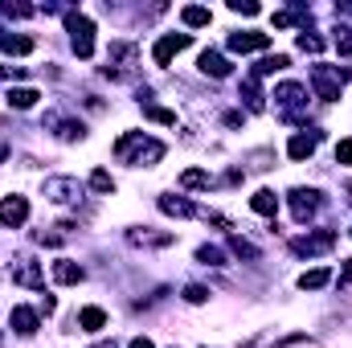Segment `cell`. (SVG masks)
<instances>
[{
  "instance_id": "cell-1",
  "label": "cell",
  "mask_w": 352,
  "mask_h": 348,
  "mask_svg": "<svg viewBox=\"0 0 352 348\" xmlns=\"http://www.w3.org/2000/svg\"><path fill=\"white\" fill-rule=\"evenodd\" d=\"M115 156H119L123 164L152 168V164H160V160H164V144H160V140H152V135H144V131H127V135H119Z\"/></svg>"
},
{
  "instance_id": "cell-2",
  "label": "cell",
  "mask_w": 352,
  "mask_h": 348,
  "mask_svg": "<svg viewBox=\"0 0 352 348\" xmlns=\"http://www.w3.org/2000/svg\"><path fill=\"white\" fill-rule=\"evenodd\" d=\"M352 78V70H340V66H311V87L324 102L340 98V87Z\"/></svg>"
},
{
  "instance_id": "cell-3",
  "label": "cell",
  "mask_w": 352,
  "mask_h": 348,
  "mask_svg": "<svg viewBox=\"0 0 352 348\" xmlns=\"http://www.w3.org/2000/svg\"><path fill=\"white\" fill-rule=\"evenodd\" d=\"M66 33H70V45L78 58L94 54V25H90L87 12H66Z\"/></svg>"
},
{
  "instance_id": "cell-4",
  "label": "cell",
  "mask_w": 352,
  "mask_h": 348,
  "mask_svg": "<svg viewBox=\"0 0 352 348\" xmlns=\"http://www.w3.org/2000/svg\"><path fill=\"white\" fill-rule=\"evenodd\" d=\"M135 58H140V50L131 41H115L111 54H107V78H131L135 74Z\"/></svg>"
},
{
  "instance_id": "cell-5",
  "label": "cell",
  "mask_w": 352,
  "mask_h": 348,
  "mask_svg": "<svg viewBox=\"0 0 352 348\" xmlns=\"http://www.w3.org/2000/svg\"><path fill=\"white\" fill-rule=\"evenodd\" d=\"M45 197H50L54 205H78V201L87 197V184L74 180V176H50V180H45Z\"/></svg>"
},
{
  "instance_id": "cell-6",
  "label": "cell",
  "mask_w": 352,
  "mask_h": 348,
  "mask_svg": "<svg viewBox=\"0 0 352 348\" xmlns=\"http://www.w3.org/2000/svg\"><path fill=\"white\" fill-rule=\"evenodd\" d=\"M188 41H192L188 33H164V37L156 41V50H152L156 66H168V62H173L176 54H180V50H188Z\"/></svg>"
},
{
  "instance_id": "cell-7",
  "label": "cell",
  "mask_w": 352,
  "mask_h": 348,
  "mask_svg": "<svg viewBox=\"0 0 352 348\" xmlns=\"http://www.w3.org/2000/svg\"><path fill=\"white\" fill-rule=\"evenodd\" d=\"M336 246V230H320V234H307V238H299V242H291V250L295 254H320V250H332Z\"/></svg>"
},
{
  "instance_id": "cell-8",
  "label": "cell",
  "mask_w": 352,
  "mask_h": 348,
  "mask_svg": "<svg viewBox=\"0 0 352 348\" xmlns=\"http://www.w3.org/2000/svg\"><path fill=\"white\" fill-rule=\"evenodd\" d=\"M29 221V201L25 197H4L0 201V226H25Z\"/></svg>"
},
{
  "instance_id": "cell-9",
  "label": "cell",
  "mask_w": 352,
  "mask_h": 348,
  "mask_svg": "<svg viewBox=\"0 0 352 348\" xmlns=\"http://www.w3.org/2000/svg\"><path fill=\"white\" fill-rule=\"evenodd\" d=\"M291 209H295V221H307L320 209V193L316 188H291Z\"/></svg>"
},
{
  "instance_id": "cell-10",
  "label": "cell",
  "mask_w": 352,
  "mask_h": 348,
  "mask_svg": "<svg viewBox=\"0 0 352 348\" xmlns=\"http://www.w3.org/2000/svg\"><path fill=\"white\" fill-rule=\"evenodd\" d=\"M270 45V33H258V29H246V33H234L230 37V50L234 54H254V50H266Z\"/></svg>"
},
{
  "instance_id": "cell-11",
  "label": "cell",
  "mask_w": 352,
  "mask_h": 348,
  "mask_svg": "<svg viewBox=\"0 0 352 348\" xmlns=\"http://www.w3.org/2000/svg\"><path fill=\"white\" fill-rule=\"evenodd\" d=\"M12 279L21 283V287H45V274H41V266L33 259H16L12 262Z\"/></svg>"
},
{
  "instance_id": "cell-12",
  "label": "cell",
  "mask_w": 352,
  "mask_h": 348,
  "mask_svg": "<svg viewBox=\"0 0 352 348\" xmlns=\"http://www.w3.org/2000/svg\"><path fill=\"white\" fill-rule=\"evenodd\" d=\"M45 127H54V135H58V140H66V144L87 135V127H82L78 119H62V115H45Z\"/></svg>"
},
{
  "instance_id": "cell-13",
  "label": "cell",
  "mask_w": 352,
  "mask_h": 348,
  "mask_svg": "<svg viewBox=\"0 0 352 348\" xmlns=\"http://www.w3.org/2000/svg\"><path fill=\"white\" fill-rule=\"evenodd\" d=\"M82 279H87V270H82L78 262H70V259H58V262H54V283L74 287V283H82Z\"/></svg>"
},
{
  "instance_id": "cell-14",
  "label": "cell",
  "mask_w": 352,
  "mask_h": 348,
  "mask_svg": "<svg viewBox=\"0 0 352 348\" xmlns=\"http://www.w3.org/2000/svg\"><path fill=\"white\" fill-rule=\"evenodd\" d=\"M201 74H209V78H230V62H226L217 50H205V54H201Z\"/></svg>"
},
{
  "instance_id": "cell-15",
  "label": "cell",
  "mask_w": 352,
  "mask_h": 348,
  "mask_svg": "<svg viewBox=\"0 0 352 348\" xmlns=\"http://www.w3.org/2000/svg\"><path fill=\"white\" fill-rule=\"evenodd\" d=\"M316 144H320V131H299L287 152H291V160H307V156L316 152Z\"/></svg>"
},
{
  "instance_id": "cell-16",
  "label": "cell",
  "mask_w": 352,
  "mask_h": 348,
  "mask_svg": "<svg viewBox=\"0 0 352 348\" xmlns=\"http://www.w3.org/2000/svg\"><path fill=\"white\" fill-rule=\"evenodd\" d=\"M8 324H12V332H21V336H33V332H37V312H33V307H12Z\"/></svg>"
},
{
  "instance_id": "cell-17",
  "label": "cell",
  "mask_w": 352,
  "mask_h": 348,
  "mask_svg": "<svg viewBox=\"0 0 352 348\" xmlns=\"http://www.w3.org/2000/svg\"><path fill=\"white\" fill-rule=\"evenodd\" d=\"M0 50H4V54H16V58H25V54H33V37H16V33H0Z\"/></svg>"
},
{
  "instance_id": "cell-18",
  "label": "cell",
  "mask_w": 352,
  "mask_h": 348,
  "mask_svg": "<svg viewBox=\"0 0 352 348\" xmlns=\"http://www.w3.org/2000/svg\"><path fill=\"white\" fill-rule=\"evenodd\" d=\"M303 94H307V87H299V83H283V87L274 90V98H278L287 111H295V107L303 102Z\"/></svg>"
},
{
  "instance_id": "cell-19",
  "label": "cell",
  "mask_w": 352,
  "mask_h": 348,
  "mask_svg": "<svg viewBox=\"0 0 352 348\" xmlns=\"http://www.w3.org/2000/svg\"><path fill=\"white\" fill-rule=\"evenodd\" d=\"M250 209L263 213V217H274V213H278V197H274L270 188H258V193L250 197Z\"/></svg>"
},
{
  "instance_id": "cell-20",
  "label": "cell",
  "mask_w": 352,
  "mask_h": 348,
  "mask_svg": "<svg viewBox=\"0 0 352 348\" xmlns=\"http://www.w3.org/2000/svg\"><path fill=\"white\" fill-rule=\"evenodd\" d=\"M160 209H164L168 217H192V213H197V205L184 201V197H160Z\"/></svg>"
},
{
  "instance_id": "cell-21",
  "label": "cell",
  "mask_w": 352,
  "mask_h": 348,
  "mask_svg": "<svg viewBox=\"0 0 352 348\" xmlns=\"http://www.w3.org/2000/svg\"><path fill=\"white\" fill-rule=\"evenodd\" d=\"M127 242L131 246H168L173 234H148V230H127Z\"/></svg>"
},
{
  "instance_id": "cell-22",
  "label": "cell",
  "mask_w": 352,
  "mask_h": 348,
  "mask_svg": "<svg viewBox=\"0 0 352 348\" xmlns=\"http://www.w3.org/2000/svg\"><path fill=\"white\" fill-rule=\"evenodd\" d=\"M328 283H332V270H328V266H316V270L299 274V287H303V291H320V287H328Z\"/></svg>"
},
{
  "instance_id": "cell-23",
  "label": "cell",
  "mask_w": 352,
  "mask_h": 348,
  "mask_svg": "<svg viewBox=\"0 0 352 348\" xmlns=\"http://www.w3.org/2000/svg\"><path fill=\"white\" fill-rule=\"evenodd\" d=\"M78 328H82V332L107 328V312H102V307H82V312H78Z\"/></svg>"
},
{
  "instance_id": "cell-24",
  "label": "cell",
  "mask_w": 352,
  "mask_h": 348,
  "mask_svg": "<svg viewBox=\"0 0 352 348\" xmlns=\"http://www.w3.org/2000/svg\"><path fill=\"white\" fill-rule=\"evenodd\" d=\"M37 98H41V94H37V90H29V87L8 90V107H16V111H29V107H33Z\"/></svg>"
},
{
  "instance_id": "cell-25",
  "label": "cell",
  "mask_w": 352,
  "mask_h": 348,
  "mask_svg": "<svg viewBox=\"0 0 352 348\" xmlns=\"http://www.w3.org/2000/svg\"><path fill=\"white\" fill-rule=\"evenodd\" d=\"M180 17H184V25H188V29H201V25H209V21H213V17H209V8H201V4H188Z\"/></svg>"
},
{
  "instance_id": "cell-26",
  "label": "cell",
  "mask_w": 352,
  "mask_h": 348,
  "mask_svg": "<svg viewBox=\"0 0 352 348\" xmlns=\"http://www.w3.org/2000/svg\"><path fill=\"white\" fill-rule=\"evenodd\" d=\"M291 62H287V54H274V58H266L263 66L254 70V78H263V74H278V70H287Z\"/></svg>"
},
{
  "instance_id": "cell-27",
  "label": "cell",
  "mask_w": 352,
  "mask_h": 348,
  "mask_svg": "<svg viewBox=\"0 0 352 348\" xmlns=\"http://www.w3.org/2000/svg\"><path fill=\"white\" fill-rule=\"evenodd\" d=\"M90 188H94V193H115V176L102 173V168H94V173H90Z\"/></svg>"
},
{
  "instance_id": "cell-28",
  "label": "cell",
  "mask_w": 352,
  "mask_h": 348,
  "mask_svg": "<svg viewBox=\"0 0 352 348\" xmlns=\"http://www.w3.org/2000/svg\"><path fill=\"white\" fill-rule=\"evenodd\" d=\"M197 262H205V266H226V250H217V246H201V250H197Z\"/></svg>"
},
{
  "instance_id": "cell-29",
  "label": "cell",
  "mask_w": 352,
  "mask_h": 348,
  "mask_svg": "<svg viewBox=\"0 0 352 348\" xmlns=\"http://www.w3.org/2000/svg\"><path fill=\"white\" fill-rule=\"evenodd\" d=\"M144 115H148V119H156V123H164V127H176V111H164V107H152V102H148V107H144Z\"/></svg>"
},
{
  "instance_id": "cell-30",
  "label": "cell",
  "mask_w": 352,
  "mask_h": 348,
  "mask_svg": "<svg viewBox=\"0 0 352 348\" xmlns=\"http://www.w3.org/2000/svg\"><path fill=\"white\" fill-rule=\"evenodd\" d=\"M180 184H184V188H209V173H201V168H188V173L180 176Z\"/></svg>"
},
{
  "instance_id": "cell-31",
  "label": "cell",
  "mask_w": 352,
  "mask_h": 348,
  "mask_svg": "<svg viewBox=\"0 0 352 348\" xmlns=\"http://www.w3.org/2000/svg\"><path fill=\"white\" fill-rule=\"evenodd\" d=\"M230 250H234V254H238V259H258V250H254V246H250V242H246V238H238V234H234V238H230Z\"/></svg>"
},
{
  "instance_id": "cell-32",
  "label": "cell",
  "mask_w": 352,
  "mask_h": 348,
  "mask_svg": "<svg viewBox=\"0 0 352 348\" xmlns=\"http://www.w3.org/2000/svg\"><path fill=\"white\" fill-rule=\"evenodd\" d=\"M299 50H303V54H320V50H324V41H320L316 33H299Z\"/></svg>"
},
{
  "instance_id": "cell-33",
  "label": "cell",
  "mask_w": 352,
  "mask_h": 348,
  "mask_svg": "<svg viewBox=\"0 0 352 348\" xmlns=\"http://www.w3.org/2000/svg\"><path fill=\"white\" fill-rule=\"evenodd\" d=\"M336 50L352 58V29H336Z\"/></svg>"
},
{
  "instance_id": "cell-34",
  "label": "cell",
  "mask_w": 352,
  "mask_h": 348,
  "mask_svg": "<svg viewBox=\"0 0 352 348\" xmlns=\"http://www.w3.org/2000/svg\"><path fill=\"white\" fill-rule=\"evenodd\" d=\"M184 299H188V303H205V299H209V291L192 283V287H184Z\"/></svg>"
},
{
  "instance_id": "cell-35",
  "label": "cell",
  "mask_w": 352,
  "mask_h": 348,
  "mask_svg": "<svg viewBox=\"0 0 352 348\" xmlns=\"http://www.w3.org/2000/svg\"><path fill=\"white\" fill-rule=\"evenodd\" d=\"M336 164H352V140H340L336 144Z\"/></svg>"
},
{
  "instance_id": "cell-36",
  "label": "cell",
  "mask_w": 352,
  "mask_h": 348,
  "mask_svg": "<svg viewBox=\"0 0 352 348\" xmlns=\"http://www.w3.org/2000/svg\"><path fill=\"white\" fill-rule=\"evenodd\" d=\"M0 8H4V17H29L33 12L29 4H0Z\"/></svg>"
},
{
  "instance_id": "cell-37",
  "label": "cell",
  "mask_w": 352,
  "mask_h": 348,
  "mask_svg": "<svg viewBox=\"0 0 352 348\" xmlns=\"http://www.w3.org/2000/svg\"><path fill=\"white\" fill-rule=\"evenodd\" d=\"M230 8H234V12H246V17H254V12H258V4H250V0H234Z\"/></svg>"
},
{
  "instance_id": "cell-38",
  "label": "cell",
  "mask_w": 352,
  "mask_h": 348,
  "mask_svg": "<svg viewBox=\"0 0 352 348\" xmlns=\"http://www.w3.org/2000/svg\"><path fill=\"white\" fill-rule=\"evenodd\" d=\"M127 348H156V345H152L148 336H135V340H131V345H127Z\"/></svg>"
},
{
  "instance_id": "cell-39",
  "label": "cell",
  "mask_w": 352,
  "mask_h": 348,
  "mask_svg": "<svg viewBox=\"0 0 352 348\" xmlns=\"http://www.w3.org/2000/svg\"><path fill=\"white\" fill-rule=\"evenodd\" d=\"M340 283H352V259L344 262V270H340Z\"/></svg>"
},
{
  "instance_id": "cell-40",
  "label": "cell",
  "mask_w": 352,
  "mask_h": 348,
  "mask_svg": "<svg viewBox=\"0 0 352 348\" xmlns=\"http://www.w3.org/2000/svg\"><path fill=\"white\" fill-rule=\"evenodd\" d=\"M94 348H119V345H115V340H98Z\"/></svg>"
},
{
  "instance_id": "cell-41",
  "label": "cell",
  "mask_w": 352,
  "mask_h": 348,
  "mask_svg": "<svg viewBox=\"0 0 352 348\" xmlns=\"http://www.w3.org/2000/svg\"><path fill=\"white\" fill-rule=\"evenodd\" d=\"M4 160H8V148H4V144H0V164H4Z\"/></svg>"
},
{
  "instance_id": "cell-42",
  "label": "cell",
  "mask_w": 352,
  "mask_h": 348,
  "mask_svg": "<svg viewBox=\"0 0 352 348\" xmlns=\"http://www.w3.org/2000/svg\"><path fill=\"white\" fill-rule=\"evenodd\" d=\"M349 193H352V184H349Z\"/></svg>"
}]
</instances>
